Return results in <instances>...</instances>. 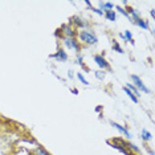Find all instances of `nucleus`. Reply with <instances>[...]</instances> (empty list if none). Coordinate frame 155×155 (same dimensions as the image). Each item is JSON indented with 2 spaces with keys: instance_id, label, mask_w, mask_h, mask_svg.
<instances>
[{
  "instance_id": "nucleus-14",
  "label": "nucleus",
  "mask_w": 155,
  "mask_h": 155,
  "mask_svg": "<svg viewBox=\"0 0 155 155\" xmlns=\"http://www.w3.org/2000/svg\"><path fill=\"white\" fill-rule=\"evenodd\" d=\"M126 87H127V89L130 90V91H131V93L134 94V96H135L137 98H138V100H139V97H140V93H139V90L138 89H137V87L135 86H134L133 85V84L131 82H127V84H126V85H125Z\"/></svg>"
},
{
  "instance_id": "nucleus-1",
  "label": "nucleus",
  "mask_w": 155,
  "mask_h": 155,
  "mask_svg": "<svg viewBox=\"0 0 155 155\" xmlns=\"http://www.w3.org/2000/svg\"><path fill=\"white\" fill-rule=\"evenodd\" d=\"M77 40L81 45H89V47H93V45H97L98 44V37L97 35L94 33L93 29L87 28V29H82V31H78L77 33Z\"/></svg>"
},
{
  "instance_id": "nucleus-23",
  "label": "nucleus",
  "mask_w": 155,
  "mask_h": 155,
  "mask_svg": "<svg viewBox=\"0 0 155 155\" xmlns=\"http://www.w3.org/2000/svg\"><path fill=\"white\" fill-rule=\"evenodd\" d=\"M90 11H91V12H93V13H96V15H97V16H104V12H102V11H101V9H98V8H97V7H93V5H91Z\"/></svg>"
},
{
  "instance_id": "nucleus-10",
  "label": "nucleus",
  "mask_w": 155,
  "mask_h": 155,
  "mask_svg": "<svg viewBox=\"0 0 155 155\" xmlns=\"http://www.w3.org/2000/svg\"><path fill=\"white\" fill-rule=\"evenodd\" d=\"M126 9V12H127V15L130 16V19H131V23H134L135 20H138L140 15H139V12L137 11L135 8H131V7H127V8H125Z\"/></svg>"
},
{
  "instance_id": "nucleus-8",
  "label": "nucleus",
  "mask_w": 155,
  "mask_h": 155,
  "mask_svg": "<svg viewBox=\"0 0 155 155\" xmlns=\"http://www.w3.org/2000/svg\"><path fill=\"white\" fill-rule=\"evenodd\" d=\"M51 57H52V58H54L56 61H58V62H65V61H68L69 56H68V53L65 52V49H64V48H58V49H57V52H56L54 54H52Z\"/></svg>"
},
{
  "instance_id": "nucleus-26",
  "label": "nucleus",
  "mask_w": 155,
  "mask_h": 155,
  "mask_svg": "<svg viewBox=\"0 0 155 155\" xmlns=\"http://www.w3.org/2000/svg\"><path fill=\"white\" fill-rule=\"evenodd\" d=\"M70 91H72L73 94H78V89H76V87H73V89H70Z\"/></svg>"
},
{
  "instance_id": "nucleus-7",
  "label": "nucleus",
  "mask_w": 155,
  "mask_h": 155,
  "mask_svg": "<svg viewBox=\"0 0 155 155\" xmlns=\"http://www.w3.org/2000/svg\"><path fill=\"white\" fill-rule=\"evenodd\" d=\"M109 123H110V126H113L115 130H117L118 133H121L123 137H125L126 139H131L133 138V135H131V133L129 131V129L126 127V126H122V125H119V123H117V122H114V121H109Z\"/></svg>"
},
{
  "instance_id": "nucleus-5",
  "label": "nucleus",
  "mask_w": 155,
  "mask_h": 155,
  "mask_svg": "<svg viewBox=\"0 0 155 155\" xmlns=\"http://www.w3.org/2000/svg\"><path fill=\"white\" fill-rule=\"evenodd\" d=\"M130 78H131L133 81V85L137 87V89L139 90V93H146V94H150V89L147 87L146 85H144V82L142 80H140V77L139 76H137V74H131L130 76Z\"/></svg>"
},
{
  "instance_id": "nucleus-25",
  "label": "nucleus",
  "mask_w": 155,
  "mask_h": 155,
  "mask_svg": "<svg viewBox=\"0 0 155 155\" xmlns=\"http://www.w3.org/2000/svg\"><path fill=\"white\" fill-rule=\"evenodd\" d=\"M84 3H85V5H86V7H87V8H89V9L91 8V3L89 2V0H85V2H84Z\"/></svg>"
},
{
  "instance_id": "nucleus-27",
  "label": "nucleus",
  "mask_w": 155,
  "mask_h": 155,
  "mask_svg": "<svg viewBox=\"0 0 155 155\" xmlns=\"http://www.w3.org/2000/svg\"><path fill=\"white\" fill-rule=\"evenodd\" d=\"M150 16H151V19H154V16H155V12H154V9H150Z\"/></svg>"
},
{
  "instance_id": "nucleus-28",
  "label": "nucleus",
  "mask_w": 155,
  "mask_h": 155,
  "mask_svg": "<svg viewBox=\"0 0 155 155\" xmlns=\"http://www.w3.org/2000/svg\"><path fill=\"white\" fill-rule=\"evenodd\" d=\"M101 110H102V106H97V107H96V111H97V113L101 111Z\"/></svg>"
},
{
  "instance_id": "nucleus-16",
  "label": "nucleus",
  "mask_w": 155,
  "mask_h": 155,
  "mask_svg": "<svg viewBox=\"0 0 155 155\" xmlns=\"http://www.w3.org/2000/svg\"><path fill=\"white\" fill-rule=\"evenodd\" d=\"M123 38H125V41H129L131 45L135 44V41H134V38H133V33H131V31H127L126 29L125 32H123Z\"/></svg>"
},
{
  "instance_id": "nucleus-20",
  "label": "nucleus",
  "mask_w": 155,
  "mask_h": 155,
  "mask_svg": "<svg viewBox=\"0 0 155 155\" xmlns=\"http://www.w3.org/2000/svg\"><path fill=\"white\" fill-rule=\"evenodd\" d=\"M114 11H117V12H119V13H121V15H123V16H125V17H127V19L130 20V21H131V19H130V16L127 15V12H126V9L125 8H122V7L121 5H115L114 7Z\"/></svg>"
},
{
  "instance_id": "nucleus-13",
  "label": "nucleus",
  "mask_w": 155,
  "mask_h": 155,
  "mask_svg": "<svg viewBox=\"0 0 155 155\" xmlns=\"http://www.w3.org/2000/svg\"><path fill=\"white\" fill-rule=\"evenodd\" d=\"M104 16H105V19H106V20H109V21H115V20H117V12H115L114 9L105 12Z\"/></svg>"
},
{
  "instance_id": "nucleus-2",
  "label": "nucleus",
  "mask_w": 155,
  "mask_h": 155,
  "mask_svg": "<svg viewBox=\"0 0 155 155\" xmlns=\"http://www.w3.org/2000/svg\"><path fill=\"white\" fill-rule=\"evenodd\" d=\"M74 29L77 31H82V29H87L90 27V23L87 21L86 19H84L82 16H78V15H74L72 17H69V23Z\"/></svg>"
},
{
  "instance_id": "nucleus-6",
  "label": "nucleus",
  "mask_w": 155,
  "mask_h": 155,
  "mask_svg": "<svg viewBox=\"0 0 155 155\" xmlns=\"http://www.w3.org/2000/svg\"><path fill=\"white\" fill-rule=\"evenodd\" d=\"M93 61L97 64V66L100 68L101 70H110V64L107 62V60L105 58L104 54H94L93 56Z\"/></svg>"
},
{
  "instance_id": "nucleus-22",
  "label": "nucleus",
  "mask_w": 155,
  "mask_h": 155,
  "mask_svg": "<svg viewBox=\"0 0 155 155\" xmlns=\"http://www.w3.org/2000/svg\"><path fill=\"white\" fill-rule=\"evenodd\" d=\"M77 78H78V81H80L81 84H82V85H85V86L89 85V81L85 78V76H84L82 73H77Z\"/></svg>"
},
{
  "instance_id": "nucleus-18",
  "label": "nucleus",
  "mask_w": 155,
  "mask_h": 155,
  "mask_svg": "<svg viewBox=\"0 0 155 155\" xmlns=\"http://www.w3.org/2000/svg\"><path fill=\"white\" fill-rule=\"evenodd\" d=\"M111 48H113V51H115V52H118V53H125L123 52V48L119 45V43L118 41H115V40H113V45H111Z\"/></svg>"
},
{
  "instance_id": "nucleus-4",
  "label": "nucleus",
  "mask_w": 155,
  "mask_h": 155,
  "mask_svg": "<svg viewBox=\"0 0 155 155\" xmlns=\"http://www.w3.org/2000/svg\"><path fill=\"white\" fill-rule=\"evenodd\" d=\"M58 32H60V35H61V38L62 37L77 38V33H78V31L74 29L70 24H62V25L58 28Z\"/></svg>"
},
{
  "instance_id": "nucleus-19",
  "label": "nucleus",
  "mask_w": 155,
  "mask_h": 155,
  "mask_svg": "<svg viewBox=\"0 0 155 155\" xmlns=\"http://www.w3.org/2000/svg\"><path fill=\"white\" fill-rule=\"evenodd\" d=\"M94 76H96V78L97 80H100V81H104L105 80V77H106V72L105 70H96L94 72Z\"/></svg>"
},
{
  "instance_id": "nucleus-24",
  "label": "nucleus",
  "mask_w": 155,
  "mask_h": 155,
  "mask_svg": "<svg viewBox=\"0 0 155 155\" xmlns=\"http://www.w3.org/2000/svg\"><path fill=\"white\" fill-rule=\"evenodd\" d=\"M73 77H74V74H73V72H72V70H68V78L73 80Z\"/></svg>"
},
{
  "instance_id": "nucleus-9",
  "label": "nucleus",
  "mask_w": 155,
  "mask_h": 155,
  "mask_svg": "<svg viewBox=\"0 0 155 155\" xmlns=\"http://www.w3.org/2000/svg\"><path fill=\"white\" fill-rule=\"evenodd\" d=\"M114 4H113L111 2H98V9H101L102 12H107V11H111V9H114Z\"/></svg>"
},
{
  "instance_id": "nucleus-17",
  "label": "nucleus",
  "mask_w": 155,
  "mask_h": 155,
  "mask_svg": "<svg viewBox=\"0 0 155 155\" xmlns=\"http://www.w3.org/2000/svg\"><path fill=\"white\" fill-rule=\"evenodd\" d=\"M32 155H51V154H49V153H48V151H47V150H45V149H44V147H43V146H37V147H36V149H35V150H33V153H32Z\"/></svg>"
},
{
  "instance_id": "nucleus-12",
  "label": "nucleus",
  "mask_w": 155,
  "mask_h": 155,
  "mask_svg": "<svg viewBox=\"0 0 155 155\" xmlns=\"http://www.w3.org/2000/svg\"><path fill=\"white\" fill-rule=\"evenodd\" d=\"M140 138H142L143 142H149V140L153 139V134H151L149 130L142 129V131H140Z\"/></svg>"
},
{
  "instance_id": "nucleus-3",
  "label": "nucleus",
  "mask_w": 155,
  "mask_h": 155,
  "mask_svg": "<svg viewBox=\"0 0 155 155\" xmlns=\"http://www.w3.org/2000/svg\"><path fill=\"white\" fill-rule=\"evenodd\" d=\"M62 45L68 49V51H72V52H76L77 54L81 52V48H82V45L78 43V40L77 38H69V37H62Z\"/></svg>"
},
{
  "instance_id": "nucleus-15",
  "label": "nucleus",
  "mask_w": 155,
  "mask_h": 155,
  "mask_svg": "<svg viewBox=\"0 0 155 155\" xmlns=\"http://www.w3.org/2000/svg\"><path fill=\"white\" fill-rule=\"evenodd\" d=\"M122 90L125 91V94H126V96H127V97H129L130 100H131V101H133V102H134V104H135V105H137V104H138V102H139V100H138V98H137L135 96H134V94H133L131 91H130V90H129V89H127V87H126V86H123V87H122Z\"/></svg>"
},
{
  "instance_id": "nucleus-11",
  "label": "nucleus",
  "mask_w": 155,
  "mask_h": 155,
  "mask_svg": "<svg viewBox=\"0 0 155 155\" xmlns=\"http://www.w3.org/2000/svg\"><path fill=\"white\" fill-rule=\"evenodd\" d=\"M133 24H135L137 27H139L140 29H144V31H147L150 28V24H149V21L147 20H144V19H142V17H139L138 20H135Z\"/></svg>"
},
{
  "instance_id": "nucleus-21",
  "label": "nucleus",
  "mask_w": 155,
  "mask_h": 155,
  "mask_svg": "<svg viewBox=\"0 0 155 155\" xmlns=\"http://www.w3.org/2000/svg\"><path fill=\"white\" fill-rule=\"evenodd\" d=\"M76 64L77 65H80V66H82V68H85V62H84V56L81 54V53H78L76 56ZM86 69V68H85Z\"/></svg>"
}]
</instances>
